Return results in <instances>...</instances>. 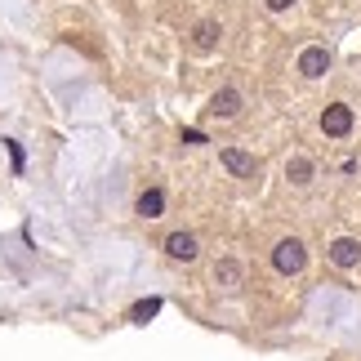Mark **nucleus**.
<instances>
[{"instance_id": "obj_1", "label": "nucleus", "mask_w": 361, "mask_h": 361, "mask_svg": "<svg viewBox=\"0 0 361 361\" xmlns=\"http://www.w3.org/2000/svg\"><path fill=\"white\" fill-rule=\"evenodd\" d=\"M303 263H308V250H303V241H299V237L276 241V250H272V268H276V272L295 276V272H303Z\"/></svg>"}, {"instance_id": "obj_2", "label": "nucleus", "mask_w": 361, "mask_h": 361, "mask_svg": "<svg viewBox=\"0 0 361 361\" xmlns=\"http://www.w3.org/2000/svg\"><path fill=\"white\" fill-rule=\"evenodd\" d=\"M348 130H353V107H348V103H330L326 112H322V134L343 138Z\"/></svg>"}, {"instance_id": "obj_3", "label": "nucleus", "mask_w": 361, "mask_h": 361, "mask_svg": "<svg viewBox=\"0 0 361 361\" xmlns=\"http://www.w3.org/2000/svg\"><path fill=\"white\" fill-rule=\"evenodd\" d=\"M299 72L308 76V80H317V76H326V72H330V54H326L322 45H308V49L299 54Z\"/></svg>"}, {"instance_id": "obj_4", "label": "nucleus", "mask_w": 361, "mask_h": 361, "mask_svg": "<svg viewBox=\"0 0 361 361\" xmlns=\"http://www.w3.org/2000/svg\"><path fill=\"white\" fill-rule=\"evenodd\" d=\"M330 263H335V268H357L361 263V241H353V237L330 241Z\"/></svg>"}, {"instance_id": "obj_5", "label": "nucleus", "mask_w": 361, "mask_h": 361, "mask_svg": "<svg viewBox=\"0 0 361 361\" xmlns=\"http://www.w3.org/2000/svg\"><path fill=\"white\" fill-rule=\"evenodd\" d=\"M165 255L192 263L197 259V237H192V232H170V237H165Z\"/></svg>"}, {"instance_id": "obj_6", "label": "nucleus", "mask_w": 361, "mask_h": 361, "mask_svg": "<svg viewBox=\"0 0 361 361\" xmlns=\"http://www.w3.org/2000/svg\"><path fill=\"white\" fill-rule=\"evenodd\" d=\"M219 161H224L232 174H241V178H250V174L259 170V161L250 157V152H241V147H224V152H219Z\"/></svg>"}, {"instance_id": "obj_7", "label": "nucleus", "mask_w": 361, "mask_h": 361, "mask_svg": "<svg viewBox=\"0 0 361 361\" xmlns=\"http://www.w3.org/2000/svg\"><path fill=\"white\" fill-rule=\"evenodd\" d=\"M210 112H214V116H224V121H228V116H237V112H241V94H237V90H219L214 99H210Z\"/></svg>"}, {"instance_id": "obj_8", "label": "nucleus", "mask_w": 361, "mask_h": 361, "mask_svg": "<svg viewBox=\"0 0 361 361\" xmlns=\"http://www.w3.org/2000/svg\"><path fill=\"white\" fill-rule=\"evenodd\" d=\"M134 210H138V219H161V210H165V192H161V188H147L143 197H138Z\"/></svg>"}, {"instance_id": "obj_9", "label": "nucleus", "mask_w": 361, "mask_h": 361, "mask_svg": "<svg viewBox=\"0 0 361 361\" xmlns=\"http://www.w3.org/2000/svg\"><path fill=\"white\" fill-rule=\"evenodd\" d=\"M286 178H290L295 188H308V183H312V161H308V157H295V161L286 165Z\"/></svg>"}, {"instance_id": "obj_10", "label": "nucleus", "mask_w": 361, "mask_h": 361, "mask_svg": "<svg viewBox=\"0 0 361 361\" xmlns=\"http://www.w3.org/2000/svg\"><path fill=\"white\" fill-rule=\"evenodd\" d=\"M219 36H224V32H219V23H197V32H192V45L205 54V49L219 45Z\"/></svg>"}, {"instance_id": "obj_11", "label": "nucleus", "mask_w": 361, "mask_h": 361, "mask_svg": "<svg viewBox=\"0 0 361 361\" xmlns=\"http://www.w3.org/2000/svg\"><path fill=\"white\" fill-rule=\"evenodd\" d=\"M157 312H161V299H138L134 308H130V322H134V326H147Z\"/></svg>"}, {"instance_id": "obj_12", "label": "nucleus", "mask_w": 361, "mask_h": 361, "mask_svg": "<svg viewBox=\"0 0 361 361\" xmlns=\"http://www.w3.org/2000/svg\"><path fill=\"white\" fill-rule=\"evenodd\" d=\"M214 281L224 286V290H232V286L241 281V268H237V263H232V259H224V263H219V268H214Z\"/></svg>"}, {"instance_id": "obj_13", "label": "nucleus", "mask_w": 361, "mask_h": 361, "mask_svg": "<svg viewBox=\"0 0 361 361\" xmlns=\"http://www.w3.org/2000/svg\"><path fill=\"white\" fill-rule=\"evenodd\" d=\"M290 5H295V0H268V9H272V13H286Z\"/></svg>"}]
</instances>
